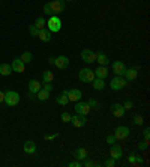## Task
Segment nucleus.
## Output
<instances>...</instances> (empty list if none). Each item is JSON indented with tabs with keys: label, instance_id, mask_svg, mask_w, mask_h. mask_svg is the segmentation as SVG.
Here are the masks:
<instances>
[{
	"label": "nucleus",
	"instance_id": "f257e3e1",
	"mask_svg": "<svg viewBox=\"0 0 150 167\" xmlns=\"http://www.w3.org/2000/svg\"><path fill=\"white\" fill-rule=\"evenodd\" d=\"M128 86V81L125 80V77L123 75H116L111 81H110V87L113 89V91H122Z\"/></svg>",
	"mask_w": 150,
	"mask_h": 167
},
{
	"label": "nucleus",
	"instance_id": "f03ea898",
	"mask_svg": "<svg viewBox=\"0 0 150 167\" xmlns=\"http://www.w3.org/2000/svg\"><path fill=\"white\" fill-rule=\"evenodd\" d=\"M3 103H6V105H9V107H14V105H17L18 103H20V93L15 91H9L5 93V101Z\"/></svg>",
	"mask_w": 150,
	"mask_h": 167
},
{
	"label": "nucleus",
	"instance_id": "7ed1b4c3",
	"mask_svg": "<svg viewBox=\"0 0 150 167\" xmlns=\"http://www.w3.org/2000/svg\"><path fill=\"white\" fill-rule=\"evenodd\" d=\"M47 29L53 33V32H59L62 29V21L60 18L57 17V15H51L50 17V20L47 21Z\"/></svg>",
	"mask_w": 150,
	"mask_h": 167
},
{
	"label": "nucleus",
	"instance_id": "20e7f679",
	"mask_svg": "<svg viewBox=\"0 0 150 167\" xmlns=\"http://www.w3.org/2000/svg\"><path fill=\"white\" fill-rule=\"evenodd\" d=\"M78 78L81 80L83 83H92L93 80H95V72H93V70H89V68H84V70H81L80 72H78Z\"/></svg>",
	"mask_w": 150,
	"mask_h": 167
},
{
	"label": "nucleus",
	"instance_id": "39448f33",
	"mask_svg": "<svg viewBox=\"0 0 150 167\" xmlns=\"http://www.w3.org/2000/svg\"><path fill=\"white\" fill-rule=\"evenodd\" d=\"M129 136H131V130L125 125L117 126L116 131H114V137H116V140H126Z\"/></svg>",
	"mask_w": 150,
	"mask_h": 167
},
{
	"label": "nucleus",
	"instance_id": "423d86ee",
	"mask_svg": "<svg viewBox=\"0 0 150 167\" xmlns=\"http://www.w3.org/2000/svg\"><path fill=\"white\" fill-rule=\"evenodd\" d=\"M50 6H51L53 15H59L66 9V3L63 0H53V2H50Z\"/></svg>",
	"mask_w": 150,
	"mask_h": 167
},
{
	"label": "nucleus",
	"instance_id": "0eeeda50",
	"mask_svg": "<svg viewBox=\"0 0 150 167\" xmlns=\"http://www.w3.org/2000/svg\"><path fill=\"white\" fill-rule=\"evenodd\" d=\"M90 105L87 104V103H84V101H77V104H75V113L77 114H83V116H87L90 113Z\"/></svg>",
	"mask_w": 150,
	"mask_h": 167
},
{
	"label": "nucleus",
	"instance_id": "6e6552de",
	"mask_svg": "<svg viewBox=\"0 0 150 167\" xmlns=\"http://www.w3.org/2000/svg\"><path fill=\"white\" fill-rule=\"evenodd\" d=\"M54 66L57 70H66L69 66V59L66 56H57L54 59Z\"/></svg>",
	"mask_w": 150,
	"mask_h": 167
},
{
	"label": "nucleus",
	"instance_id": "1a4fd4ad",
	"mask_svg": "<svg viewBox=\"0 0 150 167\" xmlns=\"http://www.w3.org/2000/svg\"><path fill=\"white\" fill-rule=\"evenodd\" d=\"M122 155H123V149L117 145V142L113 143V145H111V149H110V157H111L113 160H120Z\"/></svg>",
	"mask_w": 150,
	"mask_h": 167
},
{
	"label": "nucleus",
	"instance_id": "9d476101",
	"mask_svg": "<svg viewBox=\"0 0 150 167\" xmlns=\"http://www.w3.org/2000/svg\"><path fill=\"white\" fill-rule=\"evenodd\" d=\"M71 124L75 128H81V126H84L87 124V119H86V116H83V114H75V116L71 118Z\"/></svg>",
	"mask_w": 150,
	"mask_h": 167
},
{
	"label": "nucleus",
	"instance_id": "9b49d317",
	"mask_svg": "<svg viewBox=\"0 0 150 167\" xmlns=\"http://www.w3.org/2000/svg\"><path fill=\"white\" fill-rule=\"evenodd\" d=\"M81 59L86 63H93V62H96V53H93V51L89 50V48L83 50L81 51Z\"/></svg>",
	"mask_w": 150,
	"mask_h": 167
},
{
	"label": "nucleus",
	"instance_id": "f8f14e48",
	"mask_svg": "<svg viewBox=\"0 0 150 167\" xmlns=\"http://www.w3.org/2000/svg\"><path fill=\"white\" fill-rule=\"evenodd\" d=\"M65 93H66V97H68L69 101H74V103H77V101H80L83 97V93L80 89H71V91H65Z\"/></svg>",
	"mask_w": 150,
	"mask_h": 167
},
{
	"label": "nucleus",
	"instance_id": "ddd939ff",
	"mask_svg": "<svg viewBox=\"0 0 150 167\" xmlns=\"http://www.w3.org/2000/svg\"><path fill=\"white\" fill-rule=\"evenodd\" d=\"M123 75H125V80H126L128 83H129V81H134L137 77H138V68H137V66L129 68V70L126 68V71H125V74H123Z\"/></svg>",
	"mask_w": 150,
	"mask_h": 167
},
{
	"label": "nucleus",
	"instance_id": "4468645a",
	"mask_svg": "<svg viewBox=\"0 0 150 167\" xmlns=\"http://www.w3.org/2000/svg\"><path fill=\"white\" fill-rule=\"evenodd\" d=\"M111 113H113V116H116V118H123L126 110H125V107H123L122 104L116 103V104L111 105Z\"/></svg>",
	"mask_w": 150,
	"mask_h": 167
},
{
	"label": "nucleus",
	"instance_id": "2eb2a0df",
	"mask_svg": "<svg viewBox=\"0 0 150 167\" xmlns=\"http://www.w3.org/2000/svg\"><path fill=\"white\" fill-rule=\"evenodd\" d=\"M11 66H12V71H15V72H24V62L21 60L20 57H15L14 60H12V63H11Z\"/></svg>",
	"mask_w": 150,
	"mask_h": 167
},
{
	"label": "nucleus",
	"instance_id": "dca6fc26",
	"mask_svg": "<svg viewBox=\"0 0 150 167\" xmlns=\"http://www.w3.org/2000/svg\"><path fill=\"white\" fill-rule=\"evenodd\" d=\"M125 71H126V66H125V63H123V62L116 60V62L113 63V72H114L116 75H123V74H125Z\"/></svg>",
	"mask_w": 150,
	"mask_h": 167
},
{
	"label": "nucleus",
	"instance_id": "f3484780",
	"mask_svg": "<svg viewBox=\"0 0 150 167\" xmlns=\"http://www.w3.org/2000/svg\"><path fill=\"white\" fill-rule=\"evenodd\" d=\"M74 158L78 161H84L86 158H89V153H87V151L84 148H78V149L74 151Z\"/></svg>",
	"mask_w": 150,
	"mask_h": 167
},
{
	"label": "nucleus",
	"instance_id": "a211bd4d",
	"mask_svg": "<svg viewBox=\"0 0 150 167\" xmlns=\"http://www.w3.org/2000/svg\"><path fill=\"white\" fill-rule=\"evenodd\" d=\"M93 72H95L96 78H102V80H105V78L108 77V70H107V66H102V65H99Z\"/></svg>",
	"mask_w": 150,
	"mask_h": 167
},
{
	"label": "nucleus",
	"instance_id": "6ab92c4d",
	"mask_svg": "<svg viewBox=\"0 0 150 167\" xmlns=\"http://www.w3.org/2000/svg\"><path fill=\"white\" fill-rule=\"evenodd\" d=\"M38 38H39L42 42H50L51 39H53V36H51V32H50L47 27H45V29H41V30H39V33H38Z\"/></svg>",
	"mask_w": 150,
	"mask_h": 167
},
{
	"label": "nucleus",
	"instance_id": "aec40b11",
	"mask_svg": "<svg viewBox=\"0 0 150 167\" xmlns=\"http://www.w3.org/2000/svg\"><path fill=\"white\" fill-rule=\"evenodd\" d=\"M42 89V84L38 81V80H30L29 81V92H32V93H38V92Z\"/></svg>",
	"mask_w": 150,
	"mask_h": 167
},
{
	"label": "nucleus",
	"instance_id": "412c9836",
	"mask_svg": "<svg viewBox=\"0 0 150 167\" xmlns=\"http://www.w3.org/2000/svg\"><path fill=\"white\" fill-rule=\"evenodd\" d=\"M23 149H24V152L26 153H35L36 152V143L32 142V140H27V142H24Z\"/></svg>",
	"mask_w": 150,
	"mask_h": 167
},
{
	"label": "nucleus",
	"instance_id": "4be33fe9",
	"mask_svg": "<svg viewBox=\"0 0 150 167\" xmlns=\"http://www.w3.org/2000/svg\"><path fill=\"white\" fill-rule=\"evenodd\" d=\"M96 62L99 63V65H102V66H107L110 63V59L107 54H104L102 51H98L96 53Z\"/></svg>",
	"mask_w": 150,
	"mask_h": 167
},
{
	"label": "nucleus",
	"instance_id": "5701e85b",
	"mask_svg": "<svg viewBox=\"0 0 150 167\" xmlns=\"http://www.w3.org/2000/svg\"><path fill=\"white\" fill-rule=\"evenodd\" d=\"M0 74L3 77H8L12 74V66L9 65V63H2L0 65Z\"/></svg>",
	"mask_w": 150,
	"mask_h": 167
},
{
	"label": "nucleus",
	"instance_id": "b1692460",
	"mask_svg": "<svg viewBox=\"0 0 150 167\" xmlns=\"http://www.w3.org/2000/svg\"><path fill=\"white\" fill-rule=\"evenodd\" d=\"M92 86H93L95 91H102L104 87H105V80H102V78H95V80L92 81Z\"/></svg>",
	"mask_w": 150,
	"mask_h": 167
},
{
	"label": "nucleus",
	"instance_id": "393cba45",
	"mask_svg": "<svg viewBox=\"0 0 150 167\" xmlns=\"http://www.w3.org/2000/svg\"><path fill=\"white\" fill-rule=\"evenodd\" d=\"M56 101H57V104H59V105H66L69 103V99H68V97H66V93H65V92H62L60 95L56 98Z\"/></svg>",
	"mask_w": 150,
	"mask_h": 167
},
{
	"label": "nucleus",
	"instance_id": "a878e982",
	"mask_svg": "<svg viewBox=\"0 0 150 167\" xmlns=\"http://www.w3.org/2000/svg\"><path fill=\"white\" fill-rule=\"evenodd\" d=\"M42 80H44V83H51V81L54 80V74H53L51 71H45V72L42 74Z\"/></svg>",
	"mask_w": 150,
	"mask_h": 167
},
{
	"label": "nucleus",
	"instance_id": "bb28decb",
	"mask_svg": "<svg viewBox=\"0 0 150 167\" xmlns=\"http://www.w3.org/2000/svg\"><path fill=\"white\" fill-rule=\"evenodd\" d=\"M20 59L24 62V65H26V63H32V62H33V54H32V53H29V51H26V53H23V54H21Z\"/></svg>",
	"mask_w": 150,
	"mask_h": 167
},
{
	"label": "nucleus",
	"instance_id": "cd10ccee",
	"mask_svg": "<svg viewBox=\"0 0 150 167\" xmlns=\"http://www.w3.org/2000/svg\"><path fill=\"white\" fill-rule=\"evenodd\" d=\"M36 95H38L36 98H38L39 101H47L48 98H50V92H48V91H45V89H41V91L38 92Z\"/></svg>",
	"mask_w": 150,
	"mask_h": 167
},
{
	"label": "nucleus",
	"instance_id": "c85d7f7f",
	"mask_svg": "<svg viewBox=\"0 0 150 167\" xmlns=\"http://www.w3.org/2000/svg\"><path fill=\"white\" fill-rule=\"evenodd\" d=\"M35 26L39 29V30H41V29H45V27H47V21H45L44 17H38L36 21H35Z\"/></svg>",
	"mask_w": 150,
	"mask_h": 167
},
{
	"label": "nucleus",
	"instance_id": "c756f323",
	"mask_svg": "<svg viewBox=\"0 0 150 167\" xmlns=\"http://www.w3.org/2000/svg\"><path fill=\"white\" fill-rule=\"evenodd\" d=\"M71 118H72V116L69 114L68 111H63V113H62V116H60L62 122H65V124H69V122H71Z\"/></svg>",
	"mask_w": 150,
	"mask_h": 167
},
{
	"label": "nucleus",
	"instance_id": "7c9ffc66",
	"mask_svg": "<svg viewBox=\"0 0 150 167\" xmlns=\"http://www.w3.org/2000/svg\"><path fill=\"white\" fill-rule=\"evenodd\" d=\"M132 120H134V124H135V125H143V124H144V118H143V116H140V114L134 116Z\"/></svg>",
	"mask_w": 150,
	"mask_h": 167
},
{
	"label": "nucleus",
	"instance_id": "2f4dec72",
	"mask_svg": "<svg viewBox=\"0 0 150 167\" xmlns=\"http://www.w3.org/2000/svg\"><path fill=\"white\" fill-rule=\"evenodd\" d=\"M29 32H30V35H32V36H38V33H39V29L36 27L35 24H32V26L29 27Z\"/></svg>",
	"mask_w": 150,
	"mask_h": 167
},
{
	"label": "nucleus",
	"instance_id": "473e14b6",
	"mask_svg": "<svg viewBox=\"0 0 150 167\" xmlns=\"http://www.w3.org/2000/svg\"><path fill=\"white\" fill-rule=\"evenodd\" d=\"M87 104L90 105V109H98V105H99V104H98V101H96L95 98H90L89 101H87Z\"/></svg>",
	"mask_w": 150,
	"mask_h": 167
},
{
	"label": "nucleus",
	"instance_id": "72a5a7b5",
	"mask_svg": "<svg viewBox=\"0 0 150 167\" xmlns=\"http://www.w3.org/2000/svg\"><path fill=\"white\" fill-rule=\"evenodd\" d=\"M104 166H107V167H114V166H116V160H113V158L110 157L108 160H105Z\"/></svg>",
	"mask_w": 150,
	"mask_h": 167
},
{
	"label": "nucleus",
	"instance_id": "f704fd0d",
	"mask_svg": "<svg viewBox=\"0 0 150 167\" xmlns=\"http://www.w3.org/2000/svg\"><path fill=\"white\" fill-rule=\"evenodd\" d=\"M44 12H45V15H53V11H51V6H50V3H45V6H44Z\"/></svg>",
	"mask_w": 150,
	"mask_h": 167
},
{
	"label": "nucleus",
	"instance_id": "c9c22d12",
	"mask_svg": "<svg viewBox=\"0 0 150 167\" xmlns=\"http://www.w3.org/2000/svg\"><path fill=\"white\" fill-rule=\"evenodd\" d=\"M143 136H144V142H147V143H149V140H150V130H149V128H144Z\"/></svg>",
	"mask_w": 150,
	"mask_h": 167
},
{
	"label": "nucleus",
	"instance_id": "e433bc0d",
	"mask_svg": "<svg viewBox=\"0 0 150 167\" xmlns=\"http://www.w3.org/2000/svg\"><path fill=\"white\" fill-rule=\"evenodd\" d=\"M83 166H86V167H92V166H99V164H98V163H95V161L87 160V158H86V160H84V164H83Z\"/></svg>",
	"mask_w": 150,
	"mask_h": 167
},
{
	"label": "nucleus",
	"instance_id": "4c0bfd02",
	"mask_svg": "<svg viewBox=\"0 0 150 167\" xmlns=\"http://www.w3.org/2000/svg\"><path fill=\"white\" fill-rule=\"evenodd\" d=\"M147 148H149V143H147V142H140V143H138V149H140V151H146Z\"/></svg>",
	"mask_w": 150,
	"mask_h": 167
},
{
	"label": "nucleus",
	"instance_id": "58836bf2",
	"mask_svg": "<svg viewBox=\"0 0 150 167\" xmlns=\"http://www.w3.org/2000/svg\"><path fill=\"white\" fill-rule=\"evenodd\" d=\"M117 140H116V137H114V134H111V136H108L107 137V145H113V143H116Z\"/></svg>",
	"mask_w": 150,
	"mask_h": 167
},
{
	"label": "nucleus",
	"instance_id": "ea45409f",
	"mask_svg": "<svg viewBox=\"0 0 150 167\" xmlns=\"http://www.w3.org/2000/svg\"><path fill=\"white\" fill-rule=\"evenodd\" d=\"M123 107H125V110H131L132 107H134V104H132V101H125V104H123Z\"/></svg>",
	"mask_w": 150,
	"mask_h": 167
},
{
	"label": "nucleus",
	"instance_id": "a19ab883",
	"mask_svg": "<svg viewBox=\"0 0 150 167\" xmlns=\"http://www.w3.org/2000/svg\"><path fill=\"white\" fill-rule=\"evenodd\" d=\"M83 166V161H72V163H69V167H81Z\"/></svg>",
	"mask_w": 150,
	"mask_h": 167
},
{
	"label": "nucleus",
	"instance_id": "79ce46f5",
	"mask_svg": "<svg viewBox=\"0 0 150 167\" xmlns=\"http://www.w3.org/2000/svg\"><path fill=\"white\" fill-rule=\"evenodd\" d=\"M135 157H137V153H131V155H129V158H128V161H129V166L134 167V161H135Z\"/></svg>",
	"mask_w": 150,
	"mask_h": 167
},
{
	"label": "nucleus",
	"instance_id": "37998d69",
	"mask_svg": "<svg viewBox=\"0 0 150 167\" xmlns=\"http://www.w3.org/2000/svg\"><path fill=\"white\" fill-rule=\"evenodd\" d=\"M44 89L48 91V92H51V91H53V84H51V83H44Z\"/></svg>",
	"mask_w": 150,
	"mask_h": 167
},
{
	"label": "nucleus",
	"instance_id": "c03bdc74",
	"mask_svg": "<svg viewBox=\"0 0 150 167\" xmlns=\"http://www.w3.org/2000/svg\"><path fill=\"white\" fill-rule=\"evenodd\" d=\"M56 137H59V132H54L53 136H45V140H54Z\"/></svg>",
	"mask_w": 150,
	"mask_h": 167
},
{
	"label": "nucleus",
	"instance_id": "a18cd8bd",
	"mask_svg": "<svg viewBox=\"0 0 150 167\" xmlns=\"http://www.w3.org/2000/svg\"><path fill=\"white\" fill-rule=\"evenodd\" d=\"M3 101H5V92H2V91H0V104H2Z\"/></svg>",
	"mask_w": 150,
	"mask_h": 167
},
{
	"label": "nucleus",
	"instance_id": "49530a36",
	"mask_svg": "<svg viewBox=\"0 0 150 167\" xmlns=\"http://www.w3.org/2000/svg\"><path fill=\"white\" fill-rule=\"evenodd\" d=\"M27 98H29V99H33V98H35V93H32V92H29V93H27Z\"/></svg>",
	"mask_w": 150,
	"mask_h": 167
},
{
	"label": "nucleus",
	"instance_id": "de8ad7c7",
	"mask_svg": "<svg viewBox=\"0 0 150 167\" xmlns=\"http://www.w3.org/2000/svg\"><path fill=\"white\" fill-rule=\"evenodd\" d=\"M48 63H50V65H54V57H50V59H48Z\"/></svg>",
	"mask_w": 150,
	"mask_h": 167
},
{
	"label": "nucleus",
	"instance_id": "09e8293b",
	"mask_svg": "<svg viewBox=\"0 0 150 167\" xmlns=\"http://www.w3.org/2000/svg\"><path fill=\"white\" fill-rule=\"evenodd\" d=\"M68 2H74V0H68Z\"/></svg>",
	"mask_w": 150,
	"mask_h": 167
}]
</instances>
